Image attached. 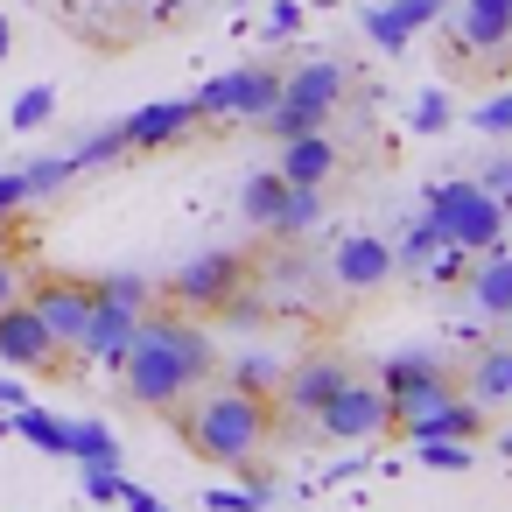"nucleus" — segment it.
<instances>
[{
    "label": "nucleus",
    "instance_id": "72a5a7b5",
    "mask_svg": "<svg viewBox=\"0 0 512 512\" xmlns=\"http://www.w3.org/2000/svg\"><path fill=\"white\" fill-rule=\"evenodd\" d=\"M22 204H29V176L22 169H0V225H8Z\"/></svg>",
    "mask_w": 512,
    "mask_h": 512
},
{
    "label": "nucleus",
    "instance_id": "393cba45",
    "mask_svg": "<svg viewBox=\"0 0 512 512\" xmlns=\"http://www.w3.org/2000/svg\"><path fill=\"white\" fill-rule=\"evenodd\" d=\"M449 120H456V99H449L442 85H428V92L414 99V113H407V127H414L421 141H435V134H449Z\"/></svg>",
    "mask_w": 512,
    "mask_h": 512
},
{
    "label": "nucleus",
    "instance_id": "1a4fd4ad",
    "mask_svg": "<svg viewBox=\"0 0 512 512\" xmlns=\"http://www.w3.org/2000/svg\"><path fill=\"white\" fill-rule=\"evenodd\" d=\"M449 386V365L435 358V351H393L386 365H379V393L393 400V421L400 414H414L428 393H442Z\"/></svg>",
    "mask_w": 512,
    "mask_h": 512
},
{
    "label": "nucleus",
    "instance_id": "412c9836",
    "mask_svg": "<svg viewBox=\"0 0 512 512\" xmlns=\"http://www.w3.org/2000/svg\"><path fill=\"white\" fill-rule=\"evenodd\" d=\"M281 197H288V176H281V169H260V176H246V190H239V218H246L253 232H267V225L281 218Z\"/></svg>",
    "mask_w": 512,
    "mask_h": 512
},
{
    "label": "nucleus",
    "instance_id": "e433bc0d",
    "mask_svg": "<svg viewBox=\"0 0 512 512\" xmlns=\"http://www.w3.org/2000/svg\"><path fill=\"white\" fill-rule=\"evenodd\" d=\"M113 505H127V512H169V505H162L148 484H134V477H120V498H113Z\"/></svg>",
    "mask_w": 512,
    "mask_h": 512
},
{
    "label": "nucleus",
    "instance_id": "9b49d317",
    "mask_svg": "<svg viewBox=\"0 0 512 512\" xmlns=\"http://www.w3.org/2000/svg\"><path fill=\"white\" fill-rule=\"evenodd\" d=\"M330 274H337V288H351V295L386 288V281H393V246H386L379 232H344L337 253H330Z\"/></svg>",
    "mask_w": 512,
    "mask_h": 512
},
{
    "label": "nucleus",
    "instance_id": "a211bd4d",
    "mask_svg": "<svg viewBox=\"0 0 512 512\" xmlns=\"http://www.w3.org/2000/svg\"><path fill=\"white\" fill-rule=\"evenodd\" d=\"M190 127H197V106L190 99H155V106L127 113V148H162V141H176Z\"/></svg>",
    "mask_w": 512,
    "mask_h": 512
},
{
    "label": "nucleus",
    "instance_id": "c756f323",
    "mask_svg": "<svg viewBox=\"0 0 512 512\" xmlns=\"http://www.w3.org/2000/svg\"><path fill=\"white\" fill-rule=\"evenodd\" d=\"M22 176H29V197H50V190H64V183H71V176H85V169H78L71 155H43V162H29Z\"/></svg>",
    "mask_w": 512,
    "mask_h": 512
},
{
    "label": "nucleus",
    "instance_id": "7ed1b4c3",
    "mask_svg": "<svg viewBox=\"0 0 512 512\" xmlns=\"http://www.w3.org/2000/svg\"><path fill=\"white\" fill-rule=\"evenodd\" d=\"M428 218H435L442 246H463V253H491V246H505V204H498L477 176L435 183V190H428Z\"/></svg>",
    "mask_w": 512,
    "mask_h": 512
},
{
    "label": "nucleus",
    "instance_id": "c85d7f7f",
    "mask_svg": "<svg viewBox=\"0 0 512 512\" xmlns=\"http://www.w3.org/2000/svg\"><path fill=\"white\" fill-rule=\"evenodd\" d=\"M414 463H421V470H470L477 456H470V442H456V435H435V442H414Z\"/></svg>",
    "mask_w": 512,
    "mask_h": 512
},
{
    "label": "nucleus",
    "instance_id": "c9c22d12",
    "mask_svg": "<svg viewBox=\"0 0 512 512\" xmlns=\"http://www.w3.org/2000/svg\"><path fill=\"white\" fill-rule=\"evenodd\" d=\"M204 505H211V512H260V505H267V491H211Z\"/></svg>",
    "mask_w": 512,
    "mask_h": 512
},
{
    "label": "nucleus",
    "instance_id": "f704fd0d",
    "mask_svg": "<svg viewBox=\"0 0 512 512\" xmlns=\"http://www.w3.org/2000/svg\"><path fill=\"white\" fill-rule=\"evenodd\" d=\"M120 477H127V470H85V498H92V505H113V498H120Z\"/></svg>",
    "mask_w": 512,
    "mask_h": 512
},
{
    "label": "nucleus",
    "instance_id": "4be33fe9",
    "mask_svg": "<svg viewBox=\"0 0 512 512\" xmlns=\"http://www.w3.org/2000/svg\"><path fill=\"white\" fill-rule=\"evenodd\" d=\"M8 435H22V442L43 449V456H64V421H57L50 407H36V400L8 407Z\"/></svg>",
    "mask_w": 512,
    "mask_h": 512
},
{
    "label": "nucleus",
    "instance_id": "b1692460",
    "mask_svg": "<svg viewBox=\"0 0 512 512\" xmlns=\"http://www.w3.org/2000/svg\"><path fill=\"white\" fill-rule=\"evenodd\" d=\"M470 400H477V407L512 400V344H491V351L470 365Z\"/></svg>",
    "mask_w": 512,
    "mask_h": 512
},
{
    "label": "nucleus",
    "instance_id": "2eb2a0df",
    "mask_svg": "<svg viewBox=\"0 0 512 512\" xmlns=\"http://www.w3.org/2000/svg\"><path fill=\"white\" fill-rule=\"evenodd\" d=\"M505 43H512V0H463L456 8V50L491 57Z\"/></svg>",
    "mask_w": 512,
    "mask_h": 512
},
{
    "label": "nucleus",
    "instance_id": "f03ea898",
    "mask_svg": "<svg viewBox=\"0 0 512 512\" xmlns=\"http://www.w3.org/2000/svg\"><path fill=\"white\" fill-rule=\"evenodd\" d=\"M183 442L204 456V463H225V470H246L274 428L267 400L260 393H239V386H211V393H190V407L176 414Z\"/></svg>",
    "mask_w": 512,
    "mask_h": 512
},
{
    "label": "nucleus",
    "instance_id": "a19ab883",
    "mask_svg": "<svg viewBox=\"0 0 512 512\" xmlns=\"http://www.w3.org/2000/svg\"><path fill=\"white\" fill-rule=\"evenodd\" d=\"M29 400V386H22V372H8V365H0V407H22Z\"/></svg>",
    "mask_w": 512,
    "mask_h": 512
},
{
    "label": "nucleus",
    "instance_id": "37998d69",
    "mask_svg": "<svg viewBox=\"0 0 512 512\" xmlns=\"http://www.w3.org/2000/svg\"><path fill=\"white\" fill-rule=\"evenodd\" d=\"M498 449H505V456H512V435H505V442H498Z\"/></svg>",
    "mask_w": 512,
    "mask_h": 512
},
{
    "label": "nucleus",
    "instance_id": "0eeeda50",
    "mask_svg": "<svg viewBox=\"0 0 512 512\" xmlns=\"http://www.w3.org/2000/svg\"><path fill=\"white\" fill-rule=\"evenodd\" d=\"M232 288H246V260H239V253H225V246H211V253L183 260V267H176V281H169V295H176L183 309H218Z\"/></svg>",
    "mask_w": 512,
    "mask_h": 512
},
{
    "label": "nucleus",
    "instance_id": "f8f14e48",
    "mask_svg": "<svg viewBox=\"0 0 512 512\" xmlns=\"http://www.w3.org/2000/svg\"><path fill=\"white\" fill-rule=\"evenodd\" d=\"M22 302L43 316V330L57 337V344H78V330H85V316H92V288L85 281H36V288H22Z\"/></svg>",
    "mask_w": 512,
    "mask_h": 512
},
{
    "label": "nucleus",
    "instance_id": "58836bf2",
    "mask_svg": "<svg viewBox=\"0 0 512 512\" xmlns=\"http://www.w3.org/2000/svg\"><path fill=\"white\" fill-rule=\"evenodd\" d=\"M477 183H484V190H491L498 204H512V155H498V162H491V169H484Z\"/></svg>",
    "mask_w": 512,
    "mask_h": 512
},
{
    "label": "nucleus",
    "instance_id": "dca6fc26",
    "mask_svg": "<svg viewBox=\"0 0 512 512\" xmlns=\"http://www.w3.org/2000/svg\"><path fill=\"white\" fill-rule=\"evenodd\" d=\"M288 183H309V190H323L330 176H337V141L316 127V134H288L281 141V162H274Z\"/></svg>",
    "mask_w": 512,
    "mask_h": 512
},
{
    "label": "nucleus",
    "instance_id": "a18cd8bd",
    "mask_svg": "<svg viewBox=\"0 0 512 512\" xmlns=\"http://www.w3.org/2000/svg\"><path fill=\"white\" fill-rule=\"evenodd\" d=\"M0 232H8V225H0Z\"/></svg>",
    "mask_w": 512,
    "mask_h": 512
},
{
    "label": "nucleus",
    "instance_id": "4c0bfd02",
    "mask_svg": "<svg viewBox=\"0 0 512 512\" xmlns=\"http://www.w3.org/2000/svg\"><path fill=\"white\" fill-rule=\"evenodd\" d=\"M302 29V0H274V15H267V36L281 43V36H295Z\"/></svg>",
    "mask_w": 512,
    "mask_h": 512
},
{
    "label": "nucleus",
    "instance_id": "f257e3e1",
    "mask_svg": "<svg viewBox=\"0 0 512 512\" xmlns=\"http://www.w3.org/2000/svg\"><path fill=\"white\" fill-rule=\"evenodd\" d=\"M211 365H218V351H211V337L197 323H183V316H141V330H134V344L120 351L113 372H120V386H127L134 407H176V400H190L211 379Z\"/></svg>",
    "mask_w": 512,
    "mask_h": 512
},
{
    "label": "nucleus",
    "instance_id": "c03bdc74",
    "mask_svg": "<svg viewBox=\"0 0 512 512\" xmlns=\"http://www.w3.org/2000/svg\"><path fill=\"white\" fill-rule=\"evenodd\" d=\"M505 232H512V204H505Z\"/></svg>",
    "mask_w": 512,
    "mask_h": 512
},
{
    "label": "nucleus",
    "instance_id": "f3484780",
    "mask_svg": "<svg viewBox=\"0 0 512 512\" xmlns=\"http://www.w3.org/2000/svg\"><path fill=\"white\" fill-rule=\"evenodd\" d=\"M344 379H351V365H344V358H309V365H295V372H288L281 400H288V414H309V421H316V407H323Z\"/></svg>",
    "mask_w": 512,
    "mask_h": 512
},
{
    "label": "nucleus",
    "instance_id": "cd10ccee",
    "mask_svg": "<svg viewBox=\"0 0 512 512\" xmlns=\"http://www.w3.org/2000/svg\"><path fill=\"white\" fill-rule=\"evenodd\" d=\"M92 288V302H120V309H141L148 316V281L141 274H99V281H85Z\"/></svg>",
    "mask_w": 512,
    "mask_h": 512
},
{
    "label": "nucleus",
    "instance_id": "bb28decb",
    "mask_svg": "<svg viewBox=\"0 0 512 512\" xmlns=\"http://www.w3.org/2000/svg\"><path fill=\"white\" fill-rule=\"evenodd\" d=\"M113 155H127V120H113V127L85 134V141L71 148V162H78V169H99V162H113Z\"/></svg>",
    "mask_w": 512,
    "mask_h": 512
},
{
    "label": "nucleus",
    "instance_id": "7c9ffc66",
    "mask_svg": "<svg viewBox=\"0 0 512 512\" xmlns=\"http://www.w3.org/2000/svg\"><path fill=\"white\" fill-rule=\"evenodd\" d=\"M50 113H57V85H29V92L15 99V113H8V120H15V127H43Z\"/></svg>",
    "mask_w": 512,
    "mask_h": 512
},
{
    "label": "nucleus",
    "instance_id": "6ab92c4d",
    "mask_svg": "<svg viewBox=\"0 0 512 512\" xmlns=\"http://www.w3.org/2000/svg\"><path fill=\"white\" fill-rule=\"evenodd\" d=\"M64 456L78 470H127V449L106 421H64Z\"/></svg>",
    "mask_w": 512,
    "mask_h": 512
},
{
    "label": "nucleus",
    "instance_id": "a878e982",
    "mask_svg": "<svg viewBox=\"0 0 512 512\" xmlns=\"http://www.w3.org/2000/svg\"><path fill=\"white\" fill-rule=\"evenodd\" d=\"M435 246H442V232H435V218L421 211V218H407V232H400V246H393V267H428Z\"/></svg>",
    "mask_w": 512,
    "mask_h": 512
},
{
    "label": "nucleus",
    "instance_id": "9d476101",
    "mask_svg": "<svg viewBox=\"0 0 512 512\" xmlns=\"http://www.w3.org/2000/svg\"><path fill=\"white\" fill-rule=\"evenodd\" d=\"M400 428H407V442H435V435L477 442V435H484V407H477V400H463L456 386H442V393H428L414 414H400Z\"/></svg>",
    "mask_w": 512,
    "mask_h": 512
},
{
    "label": "nucleus",
    "instance_id": "20e7f679",
    "mask_svg": "<svg viewBox=\"0 0 512 512\" xmlns=\"http://www.w3.org/2000/svg\"><path fill=\"white\" fill-rule=\"evenodd\" d=\"M337 99H344V64H337V57H316V64H295V78H281V99H274L267 120H253V127H267L274 141L316 134V127L337 113Z\"/></svg>",
    "mask_w": 512,
    "mask_h": 512
},
{
    "label": "nucleus",
    "instance_id": "5701e85b",
    "mask_svg": "<svg viewBox=\"0 0 512 512\" xmlns=\"http://www.w3.org/2000/svg\"><path fill=\"white\" fill-rule=\"evenodd\" d=\"M323 225V190H309V183H288V197H281V218L267 225L274 239H302V232H316Z\"/></svg>",
    "mask_w": 512,
    "mask_h": 512
},
{
    "label": "nucleus",
    "instance_id": "ddd939ff",
    "mask_svg": "<svg viewBox=\"0 0 512 512\" xmlns=\"http://www.w3.org/2000/svg\"><path fill=\"white\" fill-rule=\"evenodd\" d=\"M442 8H449V0H379V8H365V36L386 57H400L428 22H442Z\"/></svg>",
    "mask_w": 512,
    "mask_h": 512
},
{
    "label": "nucleus",
    "instance_id": "aec40b11",
    "mask_svg": "<svg viewBox=\"0 0 512 512\" xmlns=\"http://www.w3.org/2000/svg\"><path fill=\"white\" fill-rule=\"evenodd\" d=\"M470 302H477L484 316H512V253H505V246L477 253V267H470Z\"/></svg>",
    "mask_w": 512,
    "mask_h": 512
},
{
    "label": "nucleus",
    "instance_id": "2f4dec72",
    "mask_svg": "<svg viewBox=\"0 0 512 512\" xmlns=\"http://www.w3.org/2000/svg\"><path fill=\"white\" fill-rule=\"evenodd\" d=\"M232 386H239V393H260V400H267V386H274V358L246 351V358L232 365Z\"/></svg>",
    "mask_w": 512,
    "mask_h": 512
},
{
    "label": "nucleus",
    "instance_id": "473e14b6",
    "mask_svg": "<svg viewBox=\"0 0 512 512\" xmlns=\"http://www.w3.org/2000/svg\"><path fill=\"white\" fill-rule=\"evenodd\" d=\"M470 127H477V134H491V141H505V134H512V92L484 99V106L470 113Z\"/></svg>",
    "mask_w": 512,
    "mask_h": 512
},
{
    "label": "nucleus",
    "instance_id": "4468645a",
    "mask_svg": "<svg viewBox=\"0 0 512 512\" xmlns=\"http://www.w3.org/2000/svg\"><path fill=\"white\" fill-rule=\"evenodd\" d=\"M134 330H141V309L92 302V316H85V330H78V344H71V351H85V358H99V365H120V351L134 344Z\"/></svg>",
    "mask_w": 512,
    "mask_h": 512
},
{
    "label": "nucleus",
    "instance_id": "49530a36",
    "mask_svg": "<svg viewBox=\"0 0 512 512\" xmlns=\"http://www.w3.org/2000/svg\"><path fill=\"white\" fill-rule=\"evenodd\" d=\"M505 323H512V316H505Z\"/></svg>",
    "mask_w": 512,
    "mask_h": 512
},
{
    "label": "nucleus",
    "instance_id": "39448f33",
    "mask_svg": "<svg viewBox=\"0 0 512 512\" xmlns=\"http://www.w3.org/2000/svg\"><path fill=\"white\" fill-rule=\"evenodd\" d=\"M274 99H281V71L274 64H239V71L211 78L190 106H197V120H267Z\"/></svg>",
    "mask_w": 512,
    "mask_h": 512
},
{
    "label": "nucleus",
    "instance_id": "79ce46f5",
    "mask_svg": "<svg viewBox=\"0 0 512 512\" xmlns=\"http://www.w3.org/2000/svg\"><path fill=\"white\" fill-rule=\"evenodd\" d=\"M8 43H15V29H8V22H0V57H8Z\"/></svg>",
    "mask_w": 512,
    "mask_h": 512
},
{
    "label": "nucleus",
    "instance_id": "6e6552de",
    "mask_svg": "<svg viewBox=\"0 0 512 512\" xmlns=\"http://www.w3.org/2000/svg\"><path fill=\"white\" fill-rule=\"evenodd\" d=\"M57 351H64V344L43 330V316H36L22 295L0 309V365H8V372H50Z\"/></svg>",
    "mask_w": 512,
    "mask_h": 512
},
{
    "label": "nucleus",
    "instance_id": "423d86ee",
    "mask_svg": "<svg viewBox=\"0 0 512 512\" xmlns=\"http://www.w3.org/2000/svg\"><path fill=\"white\" fill-rule=\"evenodd\" d=\"M316 428H323L330 442H379V435L393 428V400H386L379 386H365V379H344V386L316 407Z\"/></svg>",
    "mask_w": 512,
    "mask_h": 512
},
{
    "label": "nucleus",
    "instance_id": "ea45409f",
    "mask_svg": "<svg viewBox=\"0 0 512 512\" xmlns=\"http://www.w3.org/2000/svg\"><path fill=\"white\" fill-rule=\"evenodd\" d=\"M29 281H22V267H15V253H0V309H8L15 295H22Z\"/></svg>",
    "mask_w": 512,
    "mask_h": 512
}]
</instances>
